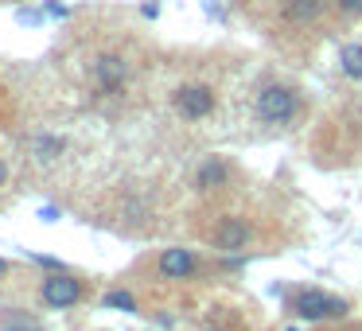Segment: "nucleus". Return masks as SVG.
Returning a JSON list of instances; mask_svg holds the SVG:
<instances>
[{
  "mask_svg": "<svg viewBox=\"0 0 362 331\" xmlns=\"http://www.w3.org/2000/svg\"><path fill=\"white\" fill-rule=\"evenodd\" d=\"M40 304L43 308H55V312H63V308H78L90 300V281L86 277H74V273H51L40 281Z\"/></svg>",
  "mask_w": 362,
  "mask_h": 331,
  "instance_id": "7ed1b4c3",
  "label": "nucleus"
},
{
  "mask_svg": "<svg viewBox=\"0 0 362 331\" xmlns=\"http://www.w3.org/2000/svg\"><path fill=\"white\" fill-rule=\"evenodd\" d=\"M172 105L183 121H203L214 110V90L203 86V82H187V86H180L172 94Z\"/></svg>",
  "mask_w": 362,
  "mask_h": 331,
  "instance_id": "423d86ee",
  "label": "nucleus"
},
{
  "mask_svg": "<svg viewBox=\"0 0 362 331\" xmlns=\"http://www.w3.org/2000/svg\"><path fill=\"white\" fill-rule=\"evenodd\" d=\"M284 304L296 320H312V323H335L346 320V312H351V304L343 296H331L323 289H292Z\"/></svg>",
  "mask_w": 362,
  "mask_h": 331,
  "instance_id": "f257e3e1",
  "label": "nucleus"
},
{
  "mask_svg": "<svg viewBox=\"0 0 362 331\" xmlns=\"http://www.w3.org/2000/svg\"><path fill=\"white\" fill-rule=\"evenodd\" d=\"M35 152L51 160V152H63V141H59V137H40V141H35Z\"/></svg>",
  "mask_w": 362,
  "mask_h": 331,
  "instance_id": "9b49d317",
  "label": "nucleus"
},
{
  "mask_svg": "<svg viewBox=\"0 0 362 331\" xmlns=\"http://www.w3.org/2000/svg\"><path fill=\"white\" fill-rule=\"evenodd\" d=\"M12 331H35V327H12Z\"/></svg>",
  "mask_w": 362,
  "mask_h": 331,
  "instance_id": "f3484780",
  "label": "nucleus"
},
{
  "mask_svg": "<svg viewBox=\"0 0 362 331\" xmlns=\"http://www.w3.org/2000/svg\"><path fill=\"white\" fill-rule=\"evenodd\" d=\"M199 273H203V261H199L191 250H180V245L160 250V257H156V277L160 281H191V277H199Z\"/></svg>",
  "mask_w": 362,
  "mask_h": 331,
  "instance_id": "0eeeda50",
  "label": "nucleus"
},
{
  "mask_svg": "<svg viewBox=\"0 0 362 331\" xmlns=\"http://www.w3.org/2000/svg\"><path fill=\"white\" fill-rule=\"evenodd\" d=\"M300 110H304V98L284 82H269L253 94V117L265 125H288L300 117Z\"/></svg>",
  "mask_w": 362,
  "mask_h": 331,
  "instance_id": "f03ea898",
  "label": "nucleus"
},
{
  "mask_svg": "<svg viewBox=\"0 0 362 331\" xmlns=\"http://www.w3.org/2000/svg\"><path fill=\"white\" fill-rule=\"evenodd\" d=\"M0 273H4V261H0Z\"/></svg>",
  "mask_w": 362,
  "mask_h": 331,
  "instance_id": "a211bd4d",
  "label": "nucleus"
},
{
  "mask_svg": "<svg viewBox=\"0 0 362 331\" xmlns=\"http://www.w3.org/2000/svg\"><path fill=\"white\" fill-rule=\"evenodd\" d=\"M4 183H8V164L0 160V187H4Z\"/></svg>",
  "mask_w": 362,
  "mask_h": 331,
  "instance_id": "dca6fc26",
  "label": "nucleus"
},
{
  "mask_svg": "<svg viewBox=\"0 0 362 331\" xmlns=\"http://www.w3.org/2000/svg\"><path fill=\"white\" fill-rule=\"evenodd\" d=\"M339 66H343L346 79L362 82V43H346V47L339 51Z\"/></svg>",
  "mask_w": 362,
  "mask_h": 331,
  "instance_id": "9d476101",
  "label": "nucleus"
},
{
  "mask_svg": "<svg viewBox=\"0 0 362 331\" xmlns=\"http://www.w3.org/2000/svg\"><path fill=\"white\" fill-rule=\"evenodd\" d=\"M331 8H339L343 16H362V0H331Z\"/></svg>",
  "mask_w": 362,
  "mask_h": 331,
  "instance_id": "ddd939ff",
  "label": "nucleus"
},
{
  "mask_svg": "<svg viewBox=\"0 0 362 331\" xmlns=\"http://www.w3.org/2000/svg\"><path fill=\"white\" fill-rule=\"evenodd\" d=\"M226 164L222 160H206L203 168L195 172V187L199 191H218V187H226Z\"/></svg>",
  "mask_w": 362,
  "mask_h": 331,
  "instance_id": "1a4fd4ad",
  "label": "nucleus"
},
{
  "mask_svg": "<svg viewBox=\"0 0 362 331\" xmlns=\"http://www.w3.org/2000/svg\"><path fill=\"white\" fill-rule=\"evenodd\" d=\"M331 0H284L281 4V20L292 28H308V24H320L323 12H327Z\"/></svg>",
  "mask_w": 362,
  "mask_h": 331,
  "instance_id": "6e6552de",
  "label": "nucleus"
},
{
  "mask_svg": "<svg viewBox=\"0 0 362 331\" xmlns=\"http://www.w3.org/2000/svg\"><path fill=\"white\" fill-rule=\"evenodd\" d=\"M129 59L125 55H98L94 59V90L102 98H121L129 90Z\"/></svg>",
  "mask_w": 362,
  "mask_h": 331,
  "instance_id": "39448f33",
  "label": "nucleus"
},
{
  "mask_svg": "<svg viewBox=\"0 0 362 331\" xmlns=\"http://www.w3.org/2000/svg\"><path fill=\"white\" fill-rule=\"evenodd\" d=\"M199 331H245V327H230V323H218V320H211V323H203Z\"/></svg>",
  "mask_w": 362,
  "mask_h": 331,
  "instance_id": "2eb2a0df",
  "label": "nucleus"
},
{
  "mask_svg": "<svg viewBox=\"0 0 362 331\" xmlns=\"http://www.w3.org/2000/svg\"><path fill=\"white\" fill-rule=\"evenodd\" d=\"M320 331H362V323H327V327H320Z\"/></svg>",
  "mask_w": 362,
  "mask_h": 331,
  "instance_id": "4468645a",
  "label": "nucleus"
},
{
  "mask_svg": "<svg viewBox=\"0 0 362 331\" xmlns=\"http://www.w3.org/2000/svg\"><path fill=\"white\" fill-rule=\"evenodd\" d=\"M105 304H110V308H125V312H136V300L129 296V292H110Z\"/></svg>",
  "mask_w": 362,
  "mask_h": 331,
  "instance_id": "f8f14e48",
  "label": "nucleus"
},
{
  "mask_svg": "<svg viewBox=\"0 0 362 331\" xmlns=\"http://www.w3.org/2000/svg\"><path fill=\"white\" fill-rule=\"evenodd\" d=\"M257 242V226H253L245 214H222L211 226V245L222 253H242Z\"/></svg>",
  "mask_w": 362,
  "mask_h": 331,
  "instance_id": "20e7f679",
  "label": "nucleus"
}]
</instances>
